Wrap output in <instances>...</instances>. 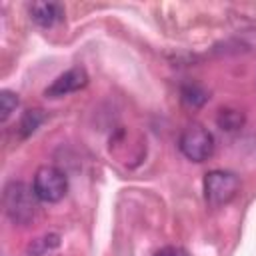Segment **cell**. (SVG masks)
Returning <instances> with one entry per match:
<instances>
[{
  "instance_id": "obj_7",
  "label": "cell",
  "mask_w": 256,
  "mask_h": 256,
  "mask_svg": "<svg viewBox=\"0 0 256 256\" xmlns=\"http://www.w3.org/2000/svg\"><path fill=\"white\" fill-rule=\"evenodd\" d=\"M180 94H182V102H184L186 106H192V108H198V106H202V104L208 100L206 90H204L200 84H196V82L184 84L182 90H180Z\"/></svg>"
},
{
  "instance_id": "obj_6",
  "label": "cell",
  "mask_w": 256,
  "mask_h": 256,
  "mask_svg": "<svg viewBox=\"0 0 256 256\" xmlns=\"http://www.w3.org/2000/svg\"><path fill=\"white\" fill-rule=\"evenodd\" d=\"M32 22L42 28H52L64 20V6L60 2H32L28 6Z\"/></svg>"
},
{
  "instance_id": "obj_5",
  "label": "cell",
  "mask_w": 256,
  "mask_h": 256,
  "mask_svg": "<svg viewBox=\"0 0 256 256\" xmlns=\"http://www.w3.org/2000/svg\"><path fill=\"white\" fill-rule=\"evenodd\" d=\"M86 84H88V74H86V70L80 68V66H74V68L66 70L64 74H60L50 86H46L44 96H46V98H62V96H68V94H72V92L82 90Z\"/></svg>"
},
{
  "instance_id": "obj_10",
  "label": "cell",
  "mask_w": 256,
  "mask_h": 256,
  "mask_svg": "<svg viewBox=\"0 0 256 256\" xmlns=\"http://www.w3.org/2000/svg\"><path fill=\"white\" fill-rule=\"evenodd\" d=\"M242 122H244V118L238 110H220V114H218V126L222 130H228V132L238 130L242 126Z\"/></svg>"
},
{
  "instance_id": "obj_11",
  "label": "cell",
  "mask_w": 256,
  "mask_h": 256,
  "mask_svg": "<svg viewBox=\"0 0 256 256\" xmlns=\"http://www.w3.org/2000/svg\"><path fill=\"white\" fill-rule=\"evenodd\" d=\"M16 106H18V94L10 90H2L0 92V120L6 122L10 114L16 110Z\"/></svg>"
},
{
  "instance_id": "obj_9",
  "label": "cell",
  "mask_w": 256,
  "mask_h": 256,
  "mask_svg": "<svg viewBox=\"0 0 256 256\" xmlns=\"http://www.w3.org/2000/svg\"><path fill=\"white\" fill-rule=\"evenodd\" d=\"M42 120H44V114H42V110H26L24 112V116H22V120H20V134L26 138V136H30L40 124H42Z\"/></svg>"
},
{
  "instance_id": "obj_4",
  "label": "cell",
  "mask_w": 256,
  "mask_h": 256,
  "mask_svg": "<svg viewBox=\"0 0 256 256\" xmlns=\"http://www.w3.org/2000/svg\"><path fill=\"white\" fill-rule=\"evenodd\" d=\"M32 188L40 202H58L68 190L66 174L56 166H40L34 174Z\"/></svg>"
},
{
  "instance_id": "obj_8",
  "label": "cell",
  "mask_w": 256,
  "mask_h": 256,
  "mask_svg": "<svg viewBox=\"0 0 256 256\" xmlns=\"http://www.w3.org/2000/svg\"><path fill=\"white\" fill-rule=\"evenodd\" d=\"M58 244H60L58 234H44V236L32 240V244L28 246V254L30 256H44V254L52 252L54 248H58Z\"/></svg>"
},
{
  "instance_id": "obj_12",
  "label": "cell",
  "mask_w": 256,
  "mask_h": 256,
  "mask_svg": "<svg viewBox=\"0 0 256 256\" xmlns=\"http://www.w3.org/2000/svg\"><path fill=\"white\" fill-rule=\"evenodd\" d=\"M152 256H190L182 246H162Z\"/></svg>"
},
{
  "instance_id": "obj_1",
  "label": "cell",
  "mask_w": 256,
  "mask_h": 256,
  "mask_svg": "<svg viewBox=\"0 0 256 256\" xmlns=\"http://www.w3.org/2000/svg\"><path fill=\"white\" fill-rule=\"evenodd\" d=\"M2 204L6 216L18 226L30 224L38 214V196L34 188H30L24 182H16V180L8 182L4 186Z\"/></svg>"
},
{
  "instance_id": "obj_3",
  "label": "cell",
  "mask_w": 256,
  "mask_h": 256,
  "mask_svg": "<svg viewBox=\"0 0 256 256\" xmlns=\"http://www.w3.org/2000/svg\"><path fill=\"white\" fill-rule=\"evenodd\" d=\"M202 190H204V198L210 206L218 208L228 204L230 200L236 198L238 190H240V180L234 172L228 170H210L204 176L202 182Z\"/></svg>"
},
{
  "instance_id": "obj_2",
  "label": "cell",
  "mask_w": 256,
  "mask_h": 256,
  "mask_svg": "<svg viewBox=\"0 0 256 256\" xmlns=\"http://www.w3.org/2000/svg\"><path fill=\"white\" fill-rule=\"evenodd\" d=\"M178 148H180V152L188 160H192V162H204V160H208L214 154L216 144H214V136H212V132L208 128H204L202 124L192 122V124H188L180 132V136H178Z\"/></svg>"
}]
</instances>
